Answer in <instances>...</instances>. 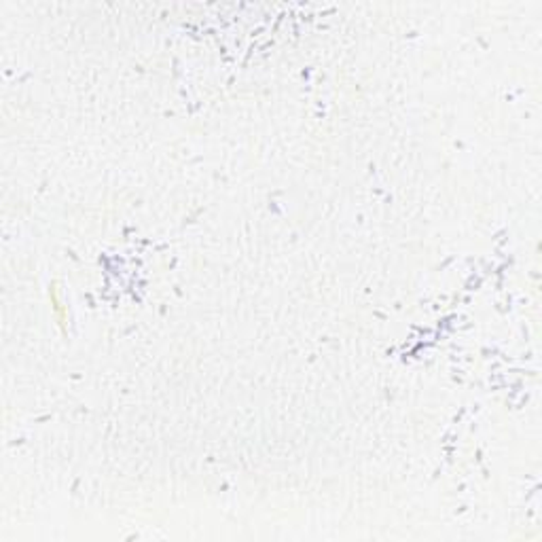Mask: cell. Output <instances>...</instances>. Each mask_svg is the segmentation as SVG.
I'll use <instances>...</instances> for the list:
<instances>
[{
    "mask_svg": "<svg viewBox=\"0 0 542 542\" xmlns=\"http://www.w3.org/2000/svg\"><path fill=\"white\" fill-rule=\"evenodd\" d=\"M51 305H53V312H55V316H57L59 324H64V320H66V309H64V303L59 301V294H57V288H55V286L51 288Z\"/></svg>",
    "mask_w": 542,
    "mask_h": 542,
    "instance_id": "1",
    "label": "cell"
}]
</instances>
